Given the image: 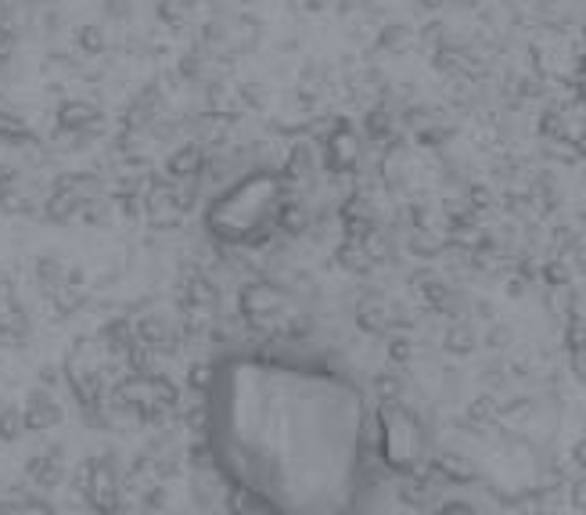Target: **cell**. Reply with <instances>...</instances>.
<instances>
[{
	"instance_id": "cell-1",
	"label": "cell",
	"mask_w": 586,
	"mask_h": 515,
	"mask_svg": "<svg viewBox=\"0 0 586 515\" xmlns=\"http://www.w3.org/2000/svg\"><path fill=\"white\" fill-rule=\"evenodd\" d=\"M209 433L234 487L278 515H342L360 480L364 397L349 378L267 358L213 372Z\"/></svg>"
},
{
	"instance_id": "cell-2",
	"label": "cell",
	"mask_w": 586,
	"mask_h": 515,
	"mask_svg": "<svg viewBox=\"0 0 586 515\" xmlns=\"http://www.w3.org/2000/svg\"><path fill=\"white\" fill-rule=\"evenodd\" d=\"M284 206V184L273 174H253L227 188L209 206L206 227L220 242H253L278 220Z\"/></svg>"
},
{
	"instance_id": "cell-3",
	"label": "cell",
	"mask_w": 586,
	"mask_h": 515,
	"mask_svg": "<svg viewBox=\"0 0 586 515\" xmlns=\"http://www.w3.org/2000/svg\"><path fill=\"white\" fill-rule=\"evenodd\" d=\"M378 425H382V458L389 461V469L418 472V465L425 461L429 450L425 425L418 422V414H410L400 403H382Z\"/></svg>"
},
{
	"instance_id": "cell-4",
	"label": "cell",
	"mask_w": 586,
	"mask_h": 515,
	"mask_svg": "<svg viewBox=\"0 0 586 515\" xmlns=\"http://www.w3.org/2000/svg\"><path fill=\"white\" fill-rule=\"evenodd\" d=\"M242 311L256 328H273L284 314H289V296H284L278 285L259 281V285H248L242 292Z\"/></svg>"
},
{
	"instance_id": "cell-5",
	"label": "cell",
	"mask_w": 586,
	"mask_h": 515,
	"mask_svg": "<svg viewBox=\"0 0 586 515\" xmlns=\"http://www.w3.org/2000/svg\"><path fill=\"white\" fill-rule=\"evenodd\" d=\"M91 501L94 508L102 512H116V476H112V469L102 461L94 465V476H91Z\"/></svg>"
},
{
	"instance_id": "cell-6",
	"label": "cell",
	"mask_w": 586,
	"mask_h": 515,
	"mask_svg": "<svg viewBox=\"0 0 586 515\" xmlns=\"http://www.w3.org/2000/svg\"><path fill=\"white\" fill-rule=\"evenodd\" d=\"M328 155H331V163L339 166V169H349L356 163V155H360V144L353 133H339V138H331L328 144Z\"/></svg>"
},
{
	"instance_id": "cell-7",
	"label": "cell",
	"mask_w": 586,
	"mask_h": 515,
	"mask_svg": "<svg viewBox=\"0 0 586 515\" xmlns=\"http://www.w3.org/2000/svg\"><path fill=\"white\" fill-rule=\"evenodd\" d=\"M33 429H44V425H51L58 422V411L51 408L47 400H33V411H30V419H26Z\"/></svg>"
},
{
	"instance_id": "cell-8",
	"label": "cell",
	"mask_w": 586,
	"mask_h": 515,
	"mask_svg": "<svg viewBox=\"0 0 586 515\" xmlns=\"http://www.w3.org/2000/svg\"><path fill=\"white\" fill-rule=\"evenodd\" d=\"M19 433V414H0V436L11 440Z\"/></svg>"
},
{
	"instance_id": "cell-9",
	"label": "cell",
	"mask_w": 586,
	"mask_h": 515,
	"mask_svg": "<svg viewBox=\"0 0 586 515\" xmlns=\"http://www.w3.org/2000/svg\"><path fill=\"white\" fill-rule=\"evenodd\" d=\"M440 515H476V512H471L468 505H446Z\"/></svg>"
}]
</instances>
